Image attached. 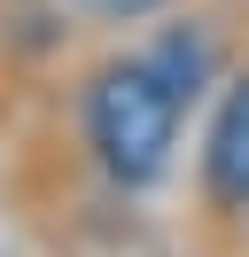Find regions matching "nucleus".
Instances as JSON below:
<instances>
[{
    "instance_id": "obj_3",
    "label": "nucleus",
    "mask_w": 249,
    "mask_h": 257,
    "mask_svg": "<svg viewBox=\"0 0 249 257\" xmlns=\"http://www.w3.org/2000/svg\"><path fill=\"white\" fill-rule=\"evenodd\" d=\"M86 16H101V24H140V16H156L164 0H78Z\"/></svg>"
},
{
    "instance_id": "obj_1",
    "label": "nucleus",
    "mask_w": 249,
    "mask_h": 257,
    "mask_svg": "<svg viewBox=\"0 0 249 257\" xmlns=\"http://www.w3.org/2000/svg\"><path fill=\"white\" fill-rule=\"evenodd\" d=\"M179 86L148 63V55H125L101 63L86 86V148L117 187H156L171 172V148H179Z\"/></svg>"
},
{
    "instance_id": "obj_2",
    "label": "nucleus",
    "mask_w": 249,
    "mask_h": 257,
    "mask_svg": "<svg viewBox=\"0 0 249 257\" xmlns=\"http://www.w3.org/2000/svg\"><path fill=\"white\" fill-rule=\"evenodd\" d=\"M202 195H210V210H249V78H233L226 101H218V117H210Z\"/></svg>"
}]
</instances>
